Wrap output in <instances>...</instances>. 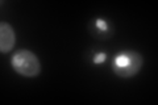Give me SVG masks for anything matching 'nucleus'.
<instances>
[{
	"mask_svg": "<svg viewBox=\"0 0 158 105\" xmlns=\"http://www.w3.org/2000/svg\"><path fill=\"white\" fill-rule=\"evenodd\" d=\"M144 66V58L138 51L125 50L116 54L112 59V71L120 78H133Z\"/></svg>",
	"mask_w": 158,
	"mask_h": 105,
	"instance_id": "1",
	"label": "nucleus"
},
{
	"mask_svg": "<svg viewBox=\"0 0 158 105\" xmlns=\"http://www.w3.org/2000/svg\"><path fill=\"white\" fill-rule=\"evenodd\" d=\"M12 68L16 74L27 78L38 76L41 72V63L40 59L31 50H19L13 54L11 59Z\"/></svg>",
	"mask_w": 158,
	"mask_h": 105,
	"instance_id": "2",
	"label": "nucleus"
},
{
	"mask_svg": "<svg viewBox=\"0 0 158 105\" xmlns=\"http://www.w3.org/2000/svg\"><path fill=\"white\" fill-rule=\"evenodd\" d=\"M88 30H90V33L94 37L100 38V39L110 38L113 34L112 24L108 21V20L102 18V17L92 20V21L88 24Z\"/></svg>",
	"mask_w": 158,
	"mask_h": 105,
	"instance_id": "3",
	"label": "nucleus"
},
{
	"mask_svg": "<svg viewBox=\"0 0 158 105\" xmlns=\"http://www.w3.org/2000/svg\"><path fill=\"white\" fill-rule=\"evenodd\" d=\"M16 42V34L13 28L8 22L0 24V51L3 54L9 53L15 46Z\"/></svg>",
	"mask_w": 158,
	"mask_h": 105,
	"instance_id": "4",
	"label": "nucleus"
},
{
	"mask_svg": "<svg viewBox=\"0 0 158 105\" xmlns=\"http://www.w3.org/2000/svg\"><path fill=\"white\" fill-rule=\"evenodd\" d=\"M106 59H107V54L104 53V51H99V53H96L95 55H94V58H92V63L94 64H103L106 62Z\"/></svg>",
	"mask_w": 158,
	"mask_h": 105,
	"instance_id": "5",
	"label": "nucleus"
}]
</instances>
